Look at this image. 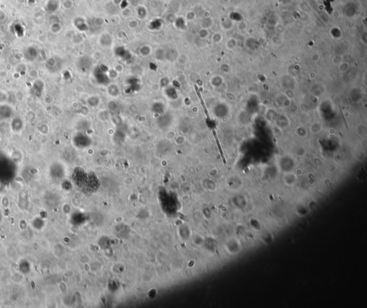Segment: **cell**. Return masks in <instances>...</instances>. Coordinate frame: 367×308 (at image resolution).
Wrapping results in <instances>:
<instances>
[{
	"label": "cell",
	"mask_w": 367,
	"mask_h": 308,
	"mask_svg": "<svg viewBox=\"0 0 367 308\" xmlns=\"http://www.w3.org/2000/svg\"><path fill=\"white\" fill-rule=\"evenodd\" d=\"M196 94H197V95H198V97H199V101H200V103H201V105H202V108H203V110H204V111H205V115H206V116H207V118H209V112H208V110H207V107H206V106H205V101H204V100H203V98H202V94H201V93H200V92H199V90H198V89H196Z\"/></svg>",
	"instance_id": "7a4b0ae2"
},
{
	"label": "cell",
	"mask_w": 367,
	"mask_h": 308,
	"mask_svg": "<svg viewBox=\"0 0 367 308\" xmlns=\"http://www.w3.org/2000/svg\"><path fill=\"white\" fill-rule=\"evenodd\" d=\"M213 135H214V139H215L216 143H217V147H218L219 150H220V155H221V157H222V160H223V162L225 163V164H226V160H225V155H224V152H223V151H222V147H221V145H220V141H219L218 137H217V133H216V132L214 130H213Z\"/></svg>",
	"instance_id": "6da1fadb"
},
{
	"label": "cell",
	"mask_w": 367,
	"mask_h": 308,
	"mask_svg": "<svg viewBox=\"0 0 367 308\" xmlns=\"http://www.w3.org/2000/svg\"><path fill=\"white\" fill-rule=\"evenodd\" d=\"M166 136H167V137H169V136H170V138L169 139L173 138V137H175V132H173V131H169V132H167V135H166Z\"/></svg>",
	"instance_id": "3957f363"
}]
</instances>
